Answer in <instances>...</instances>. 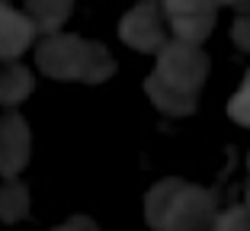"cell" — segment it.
Instances as JSON below:
<instances>
[{"instance_id": "obj_2", "label": "cell", "mask_w": 250, "mask_h": 231, "mask_svg": "<svg viewBox=\"0 0 250 231\" xmlns=\"http://www.w3.org/2000/svg\"><path fill=\"white\" fill-rule=\"evenodd\" d=\"M212 13L215 0H167V16L186 42H196L212 29Z\"/></svg>"}, {"instance_id": "obj_3", "label": "cell", "mask_w": 250, "mask_h": 231, "mask_svg": "<svg viewBox=\"0 0 250 231\" xmlns=\"http://www.w3.org/2000/svg\"><path fill=\"white\" fill-rule=\"evenodd\" d=\"M122 36L128 39L132 45H141V48H154L157 39H161V20L151 7H141L135 10L122 26Z\"/></svg>"}, {"instance_id": "obj_4", "label": "cell", "mask_w": 250, "mask_h": 231, "mask_svg": "<svg viewBox=\"0 0 250 231\" xmlns=\"http://www.w3.org/2000/svg\"><path fill=\"white\" fill-rule=\"evenodd\" d=\"M231 116H234L237 122H247V126H250V77H247V84L241 87V93L234 97V103H231Z\"/></svg>"}, {"instance_id": "obj_5", "label": "cell", "mask_w": 250, "mask_h": 231, "mask_svg": "<svg viewBox=\"0 0 250 231\" xmlns=\"http://www.w3.org/2000/svg\"><path fill=\"white\" fill-rule=\"evenodd\" d=\"M225 3H244V0H225ZM247 3H250V0H247Z\"/></svg>"}, {"instance_id": "obj_1", "label": "cell", "mask_w": 250, "mask_h": 231, "mask_svg": "<svg viewBox=\"0 0 250 231\" xmlns=\"http://www.w3.org/2000/svg\"><path fill=\"white\" fill-rule=\"evenodd\" d=\"M202 74H206V58L199 48H192V42L170 45L161 58V71H157V77L164 84L183 90V93H192L202 81Z\"/></svg>"}]
</instances>
